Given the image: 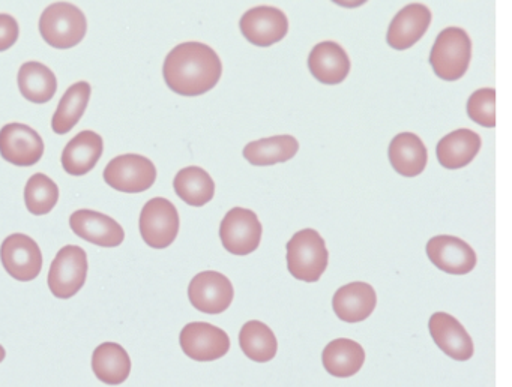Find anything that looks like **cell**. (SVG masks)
I'll return each mask as SVG.
<instances>
[{
	"instance_id": "obj_18",
	"label": "cell",
	"mask_w": 512,
	"mask_h": 387,
	"mask_svg": "<svg viewBox=\"0 0 512 387\" xmlns=\"http://www.w3.org/2000/svg\"><path fill=\"white\" fill-rule=\"evenodd\" d=\"M377 305V294L367 282H350L335 291L332 308L346 323L367 320Z\"/></svg>"
},
{
	"instance_id": "obj_33",
	"label": "cell",
	"mask_w": 512,
	"mask_h": 387,
	"mask_svg": "<svg viewBox=\"0 0 512 387\" xmlns=\"http://www.w3.org/2000/svg\"><path fill=\"white\" fill-rule=\"evenodd\" d=\"M335 5L343 6V8H359V6L365 5L368 0H332Z\"/></svg>"
},
{
	"instance_id": "obj_3",
	"label": "cell",
	"mask_w": 512,
	"mask_h": 387,
	"mask_svg": "<svg viewBox=\"0 0 512 387\" xmlns=\"http://www.w3.org/2000/svg\"><path fill=\"white\" fill-rule=\"evenodd\" d=\"M86 30L88 21L85 14L73 3H53L41 14L40 33L50 47L59 50L76 47L85 38Z\"/></svg>"
},
{
	"instance_id": "obj_4",
	"label": "cell",
	"mask_w": 512,
	"mask_h": 387,
	"mask_svg": "<svg viewBox=\"0 0 512 387\" xmlns=\"http://www.w3.org/2000/svg\"><path fill=\"white\" fill-rule=\"evenodd\" d=\"M472 59V41L466 30L446 27L439 33L430 53V65L437 77L457 81L466 74Z\"/></svg>"
},
{
	"instance_id": "obj_32",
	"label": "cell",
	"mask_w": 512,
	"mask_h": 387,
	"mask_svg": "<svg viewBox=\"0 0 512 387\" xmlns=\"http://www.w3.org/2000/svg\"><path fill=\"white\" fill-rule=\"evenodd\" d=\"M19 23L10 14H0V51H7L19 39Z\"/></svg>"
},
{
	"instance_id": "obj_22",
	"label": "cell",
	"mask_w": 512,
	"mask_h": 387,
	"mask_svg": "<svg viewBox=\"0 0 512 387\" xmlns=\"http://www.w3.org/2000/svg\"><path fill=\"white\" fill-rule=\"evenodd\" d=\"M481 146V137L476 132L470 129H457L439 141L436 149L437 159L442 167L458 170L475 159Z\"/></svg>"
},
{
	"instance_id": "obj_17",
	"label": "cell",
	"mask_w": 512,
	"mask_h": 387,
	"mask_svg": "<svg viewBox=\"0 0 512 387\" xmlns=\"http://www.w3.org/2000/svg\"><path fill=\"white\" fill-rule=\"evenodd\" d=\"M430 24V9L422 3H410L389 24L386 41L394 50H407L425 35Z\"/></svg>"
},
{
	"instance_id": "obj_5",
	"label": "cell",
	"mask_w": 512,
	"mask_h": 387,
	"mask_svg": "<svg viewBox=\"0 0 512 387\" xmlns=\"http://www.w3.org/2000/svg\"><path fill=\"white\" fill-rule=\"evenodd\" d=\"M88 276V255L85 249L67 245L56 254L49 272V287L58 299L76 296Z\"/></svg>"
},
{
	"instance_id": "obj_28",
	"label": "cell",
	"mask_w": 512,
	"mask_h": 387,
	"mask_svg": "<svg viewBox=\"0 0 512 387\" xmlns=\"http://www.w3.org/2000/svg\"><path fill=\"white\" fill-rule=\"evenodd\" d=\"M176 194L194 207L208 204L215 195V183L208 171L200 167L182 168L173 180Z\"/></svg>"
},
{
	"instance_id": "obj_31",
	"label": "cell",
	"mask_w": 512,
	"mask_h": 387,
	"mask_svg": "<svg viewBox=\"0 0 512 387\" xmlns=\"http://www.w3.org/2000/svg\"><path fill=\"white\" fill-rule=\"evenodd\" d=\"M467 114L473 122L484 128L496 126V90L479 89L467 101Z\"/></svg>"
},
{
	"instance_id": "obj_29",
	"label": "cell",
	"mask_w": 512,
	"mask_h": 387,
	"mask_svg": "<svg viewBox=\"0 0 512 387\" xmlns=\"http://www.w3.org/2000/svg\"><path fill=\"white\" fill-rule=\"evenodd\" d=\"M239 345L245 356L257 363L271 362L278 350L274 332L259 320L248 321L242 326Z\"/></svg>"
},
{
	"instance_id": "obj_14",
	"label": "cell",
	"mask_w": 512,
	"mask_h": 387,
	"mask_svg": "<svg viewBox=\"0 0 512 387\" xmlns=\"http://www.w3.org/2000/svg\"><path fill=\"white\" fill-rule=\"evenodd\" d=\"M427 255L437 269L451 275H467L476 267V252L455 236H434L428 240Z\"/></svg>"
},
{
	"instance_id": "obj_12",
	"label": "cell",
	"mask_w": 512,
	"mask_h": 387,
	"mask_svg": "<svg viewBox=\"0 0 512 387\" xmlns=\"http://www.w3.org/2000/svg\"><path fill=\"white\" fill-rule=\"evenodd\" d=\"M0 155L17 167H32L43 158V138L25 123H8L0 129Z\"/></svg>"
},
{
	"instance_id": "obj_34",
	"label": "cell",
	"mask_w": 512,
	"mask_h": 387,
	"mask_svg": "<svg viewBox=\"0 0 512 387\" xmlns=\"http://www.w3.org/2000/svg\"><path fill=\"white\" fill-rule=\"evenodd\" d=\"M5 356H7V351L0 345V363L4 362Z\"/></svg>"
},
{
	"instance_id": "obj_21",
	"label": "cell",
	"mask_w": 512,
	"mask_h": 387,
	"mask_svg": "<svg viewBox=\"0 0 512 387\" xmlns=\"http://www.w3.org/2000/svg\"><path fill=\"white\" fill-rule=\"evenodd\" d=\"M388 153L392 168L401 176H419L427 167V147L413 132H401L395 135L394 140L389 144Z\"/></svg>"
},
{
	"instance_id": "obj_6",
	"label": "cell",
	"mask_w": 512,
	"mask_h": 387,
	"mask_svg": "<svg viewBox=\"0 0 512 387\" xmlns=\"http://www.w3.org/2000/svg\"><path fill=\"white\" fill-rule=\"evenodd\" d=\"M179 224L178 209L167 198H152L140 213V234L151 248H169L178 237Z\"/></svg>"
},
{
	"instance_id": "obj_19",
	"label": "cell",
	"mask_w": 512,
	"mask_h": 387,
	"mask_svg": "<svg viewBox=\"0 0 512 387\" xmlns=\"http://www.w3.org/2000/svg\"><path fill=\"white\" fill-rule=\"evenodd\" d=\"M308 68L320 83L340 84L349 75L350 59L337 42H320L308 56Z\"/></svg>"
},
{
	"instance_id": "obj_27",
	"label": "cell",
	"mask_w": 512,
	"mask_h": 387,
	"mask_svg": "<svg viewBox=\"0 0 512 387\" xmlns=\"http://www.w3.org/2000/svg\"><path fill=\"white\" fill-rule=\"evenodd\" d=\"M92 87L86 81L73 84L59 101L58 110L53 114L52 128L56 134H68L85 114L91 99Z\"/></svg>"
},
{
	"instance_id": "obj_2",
	"label": "cell",
	"mask_w": 512,
	"mask_h": 387,
	"mask_svg": "<svg viewBox=\"0 0 512 387\" xmlns=\"http://www.w3.org/2000/svg\"><path fill=\"white\" fill-rule=\"evenodd\" d=\"M287 269L293 278L304 282H317L329 263L325 240L313 228L293 234L287 242Z\"/></svg>"
},
{
	"instance_id": "obj_9",
	"label": "cell",
	"mask_w": 512,
	"mask_h": 387,
	"mask_svg": "<svg viewBox=\"0 0 512 387\" xmlns=\"http://www.w3.org/2000/svg\"><path fill=\"white\" fill-rule=\"evenodd\" d=\"M188 297L197 311L217 315L232 305L235 288L223 273L205 270L191 279L188 285Z\"/></svg>"
},
{
	"instance_id": "obj_16",
	"label": "cell",
	"mask_w": 512,
	"mask_h": 387,
	"mask_svg": "<svg viewBox=\"0 0 512 387\" xmlns=\"http://www.w3.org/2000/svg\"><path fill=\"white\" fill-rule=\"evenodd\" d=\"M431 338L437 347L458 362L472 359L473 341L463 324L446 314V312H434L428 321Z\"/></svg>"
},
{
	"instance_id": "obj_7",
	"label": "cell",
	"mask_w": 512,
	"mask_h": 387,
	"mask_svg": "<svg viewBox=\"0 0 512 387\" xmlns=\"http://www.w3.org/2000/svg\"><path fill=\"white\" fill-rule=\"evenodd\" d=\"M104 180L116 191L139 194L148 191L157 180V168L151 159L142 155L116 156L104 170Z\"/></svg>"
},
{
	"instance_id": "obj_23",
	"label": "cell",
	"mask_w": 512,
	"mask_h": 387,
	"mask_svg": "<svg viewBox=\"0 0 512 387\" xmlns=\"http://www.w3.org/2000/svg\"><path fill=\"white\" fill-rule=\"evenodd\" d=\"M322 362L332 377H352L361 371L365 362V351L361 344L352 339H334L323 350Z\"/></svg>"
},
{
	"instance_id": "obj_13",
	"label": "cell",
	"mask_w": 512,
	"mask_h": 387,
	"mask_svg": "<svg viewBox=\"0 0 512 387\" xmlns=\"http://www.w3.org/2000/svg\"><path fill=\"white\" fill-rule=\"evenodd\" d=\"M242 35L257 47H271L283 41L289 32V20L274 6H256L248 9L239 21Z\"/></svg>"
},
{
	"instance_id": "obj_26",
	"label": "cell",
	"mask_w": 512,
	"mask_h": 387,
	"mask_svg": "<svg viewBox=\"0 0 512 387\" xmlns=\"http://www.w3.org/2000/svg\"><path fill=\"white\" fill-rule=\"evenodd\" d=\"M17 81L22 95L34 104H46L58 90L56 75L40 62L23 63Z\"/></svg>"
},
{
	"instance_id": "obj_15",
	"label": "cell",
	"mask_w": 512,
	"mask_h": 387,
	"mask_svg": "<svg viewBox=\"0 0 512 387\" xmlns=\"http://www.w3.org/2000/svg\"><path fill=\"white\" fill-rule=\"evenodd\" d=\"M70 227L86 242L103 248H116L125 239L124 228L118 221L95 210L82 209L74 212L70 216Z\"/></svg>"
},
{
	"instance_id": "obj_30",
	"label": "cell",
	"mask_w": 512,
	"mask_h": 387,
	"mask_svg": "<svg viewBox=\"0 0 512 387\" xmlns=\"http://www.w3.org/2000/svg\"><path fill=\"white\" fill-rule=\"evenodd\" d=\"M59 201V188L49 176L34 174L26 183L25 203L32 215H47Z\"/></svg>"
},
{
	"instance_id": "obj_1",
	"label": "cell",
	"mask_w": 512,
	"mask_h": 387,
	"mask_svg": "<svg viewBox=\"0 0 512 387\" xmlns=\"http://www.w3.org/2000/svg\"><path fill=\"white\" fill-rule=\"evenodd\" d=\"M163 75L167 86L178 95L199 96L217 86L223 63L209 45L184 42L167 54Z\"/></svg>"
},
{
	"instance_id": "obj_24",
	"label": "cell",
	"mask_w": 512,
	"mask_h": 387,
	"mask_svg": "<svg viewBox=\"0 0 512 387\" xmlns=\"http://www.w3.org/2000/svg\"><path fill=\"white\" fill-rule=\"evenodd\" d=\"M92 369L98 380L110 386H118L130 377V354L116 342H104L92 354Z\"/></svg>"
},
{
	"instance_id": "obj_11",
	"label": "cell",
	"mask_w": 512,
	"mask_h": 387,
	"mask_svg": "<svg viewBox=\"0 0 512 387\" xmlns=\"http://www.w3.org/2000/svg\"><path fill=\"white\" fill-rule=\"evenodd\" d=\"M182 351L197 362H212L226 356L230 338L223 329L205 321L188 323L179 336Z\"/></svg>"
},
{
	"instance_id": "obj_25",
	"label": "cell",
	"mask_w": 512,
	"mask_h": 387,
	"mask_svg": "<svg viewBox=\"0 0 512 387\" xmlns=\"http://www.w3.org/2000/svg\"><path fill=\"white\" fill-rule=\"evenodd\" d=\"M298 150L299 143L293 135H274L248 143L244 147V158L251 165L266 167L290 161Z\"/></svg>"
},
{
	"instance_id": "obj_10",
	"label": "cell",
	"mask_w": 512,
	"mask_h": 387,
	"mask_svg": "<svg viewBox=\"0 0 512 387\" xmlns=\"http://www.w3.org/2000/svg\"><path fill=\"white\" fill-rule=\"evenodd\" d=\"M0 260L16 281H34L43 269V254L32 237L14 233L0 246Z\"/></svg>"
},
{
	"instance_id": "obj_8",
	"label": "cell",
	"mask_w": 512,
	"mask_h": 387,
	"mask_svg": "<svg viewBox=\"0 0 512 387\" xmlns=\"http://www.w3.org/2000/svg\"><path fill=\"white\" fill-rule=\"evenodd\" d=\"M263 228L256 213L244 207H233L220 225L224 248L233 255H248L259 248Z\"/></svg>"
},
{
	"instance_id": "obj_20",
	"label": "cell",
	"mask_w": 512,
	"mask_h": 387,
	"mask_svg": "<svg viewBox=\"0 0 512 387\" xmlns=\"http://www.w3.org/2000/svg\"><path fill=\"white\" fill-rule=\"evenodd\" d=\"M104 143L100 134L82 131L65 146L62 167L71 176H85L94 170L103 155Z\"/></svg>"
}]
</instances>
